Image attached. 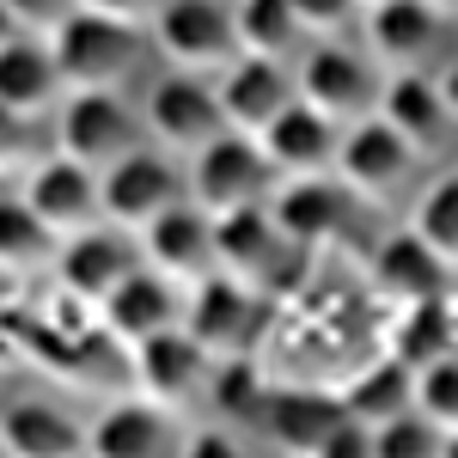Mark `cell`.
Masks as SVG:
<instances>
[{
	"label": "cell",
	"mask_w": 458,
	"mask_h": 458,
	"mask_svg": "<svg viewBox=\"0 0 458 458\" xmlns=\"http://www.w3.org/2000/svg\"><path fill=\"white\" fill-rule=\"evenodd\" d=\"M183 196H190V159L165 153L159 141L135 147L129 159H116L105 172V220L129 226L135 239H141L165 208H177Z\"/></svg>",
	"instance_id": "8992f818"
},
{
	"label": "cell",
	"mask_w": 458,
	"mask_h": 458,
	"mask_svg": "<svg viewBox=\"0 0 458 458\" xmlns=\"http://www.w3.org/2000/svg\"><path fill=\"white\" fill-rule=\"evenodd\" d=\"M49 49L62 62L68 92H123V80L141 62V25L98 13V6H80L68 25L49 37Z\"/></svg>",
	"instance_id": "6da1fadb"
},
{
	"label": "cell",
	"mask_w": 458,
	"mask_h": 458,
	"mask_svg": "<svg viewBox=\"0 0 458 458\" xmlns=\"http://www.w3.org/2000/svg\"><path fill=\"white\" fill-rule=\"evenodd\" d=\"M141 250H147V263H153V269L177 276L183 287L208 282L214 269H220V250H214V214L202 208L196 196H183L177 208H165L141 233Z\"/></svg>",
	"instance_id": "9a60e30c"
},
{
	"label": "cell",
	"mask_w": 458,
	"mask_h": 458,
	"mask_svg": "<svg viewBox=\"0 0 458 458\" xmlns=\"http://www.w3.org/2000/svg\"><path fill=\"white\" fill-rule=\"evenodd\" d=\"M416 410H422L428 422H440L446 434H458V349L416 367Z\"/></svg>",
	"instance_id": "d6a6232c"
},
{
	"label": "cell",
	"mask_w": 458,
	"mask_h": 458,
	"mask_svg": "<svg viewBox=\"0 0 458 458\" xmlns=\"http://www.w3.org/2000/svg\"><path fill=\"white\" fill-rule=\"evenodd\" d=\"M208 360L214 354L190 336V330H165L141 349H129V367H135V391L159 397V403H177L190 391L208 386Z\"/></svg>",
	"instance_id": "d6986e66"
},
{
	"label": "cell",
	"mask_w": 458,
	"mask_h": 458,
	"mask_svg": "<svg viewBox=\"0 0 458 458\" xmlns=\"http://www.w3.org/2000/svg\"><path fill=\"white\" fill-rule=\"evenodd\" d=\"M80 6H98V13H116V19H153L159 13V0H80Z\"/></svg>",
	"instance_id": "d590c367"
},
{
	"label": "cell",
	"mask_w": 458,
	"mask_h": 458,
	"mask_svg": "<svg viewBox=\"0 0 458 458\" xmlns=\"http://www.w3.org/2000/svg\"><path fill=\"white\" fill-rule=\"evenodd\" d=\"M0 250H6V276H37L43 263H55L62 239L31 214V202L13 190L6 196V214H0Z\"/></svg>",
	"instance_id": "f546056e"
},
{
	"label": "cell",
	"mask_w": 458,
	"mask_h": 458,
	"mask_svg": "<svg viewBox=\"0 0 458 458\" xmlns=\"http://www.w3.org/2000/svg\"><path fill=\"white\" fill-rule=\"evenodd\" d=\"M428 153L403 129H391L386 116H360L343 129V153H336V177L349 183L360 202H397L410 183H416V165Z\"/></svg>",
	"instance_id": "5b68a950"
},
{
	"label": "cell",
	"mask_w": 458,
	"mask_h": 458,
	"mask_svg": "<svg viewBox=\"0 0 458 458\" xmlns=\"http://www.w3.org/2000/svg\"><path fill=\"white\" fill-rule=\"evenodd\" d=\"M367 6H386V0H360V13H367Z\"/></svg>",
	"instance_id": "f35d334b"
},
{
	"label": "cell",
	"mask_w": 458,
	"mask_h": 458,
	"mask_svg": "<svg viewBox=\"0 0 458 458\" xmlns=\"http://www.w3.org/2000/svg\"><path fill=\"white\" fill-rule=\"evenodd\" d=\"M6 453H13V458H68V453H86V422L62 416L49 397H13V403H6Z\"/></svg>",
	"instance_id": "cb8c5ba5"
},
{
	"label": "cell",
	"mask_w": 458,
	"mask_h": 458,
	"mask_svg": "<svg viewBox=\"0 0 458 458\" xmlns=\"http://www.w3.org/2000/svg\"><path fill=\"white\" fill-rule=\"evenodd\" d=\"M379 116H386L391 129H403L410 141L434 153V147L453 141V110H446V92H440V80L434 73H386V92H379Z\"/></svg>",
	"instance_id": "ffe728a7"
},
{
	"label": "cell",
	"mask_w": 458,
	"mask_h": 458,
	"mask_svg": "<svg viewBox=\"0 0 458 458\" xmlns=\"http://www.w3.org/2000/svg\"><path fill=\"white\" fill-rule=\"evenodd\" d=\"M68 80H62V62L49 49V37L31 31H6V49H0V105H6V123H31L49 105H62Z\"/></svg>",
	"instance_id": "e0dca14e"
},
{
	"label": "cell",
	"mask_w": 458,
	"mask_h": 458,
	"mask_svg": "<svg viewBox=\"0 0 458 458\" xmlns=\"http://www.w3.org/2000/svg\"><path fill=\"white\" fill-rule=\"evenodd\" d=\"M141 116H147V135L165 147V153H177V159L202 153L208 141H220V135L233 129L214 73H183V68H172L165 80L147 86Z\"/></svg>",
	"instance_id": "7a4b0ae2"
},
{
	"label": "cell",
	"mask_w": 458,
	"mask_h": 458,
	"mask_svg": "<svg viewBox=\"0 0 458 458\" xmlns=\"http://www.w3.org/2000/svg\"><path fill=\"white\" fill-rule=\"evenodd\" d=\"M446 276H453V269H446L416 233H397V239H386V245L373 250V287L386 293L391 306H416V300L446 293Z\"/></svg>",
	"instance_id": "603a6c76"
},
{
	"label": "cell",
	"mask_w": 458,
	"mask_h": 458,
	"mask_svg": "<svg viewBox=\"0 0 458 458\" xmlns=\"http://www.w3.org/2000/svg\"><path fill=\"white\" fill-rule=\"evenodd\" d=\"M276 190H282V172L263 153V141L245 135V129H226L220 141L190 153V196L208 214H233V208H250V202H269Z\"/></svg>",
	"instance_id": "3957f363"
},
{
	"label": "cell",
	"mask_w": 458,
	"mask_h": 458,
	"mask_svg": "<svg viewBox=\"0 0 458 458\" xmlns=\"http://www.w3.org/2000/svg\"><path fill=\"white\" fill-rule=\"evenodd\" d=\"M214 86H220L226 123L245 129V135H263V129L300 98V80L287 73V62H276V55H250V49H239L226 68L214 73Z\"/></svg>",
	"instance_id": "4fadbf2b"
},
{
	"label": "cell",
	"mask_w": 458,
	"mask_h": 458,
	"mask_svg": "<svg viewBox=\"0 0 458 458\" xmlns=\"http://www.w3.org/2000/svg\"><path fill=\"white\" fill-rule=\"evenodd\" d=\"M379 62H367V55H354V49H343L336 37H318L312 49L300 55V68H293V80H300V98L306 105H318L324 116H336L343 129L349 123H360V116H373L379 110Z\"/></svg>",
	"instance_id": "9c48e42d"
},
{
	"label": "cell",
	"mask_w": 458,
	"mask_h": 458,
	"mask_svg": "<svg viewBox=\"0 0 458 458\" xmlns=\"http://www.w3.org/2000/svg\"><path fill=\"white\" fill-rule=\"evenodd\" d=\"M183 446L190 440L177 434L172 403H159L147 391L116 397L86 422V453H98V458H159V453H183Z\"/></svg>",
	"instance_id": "7c38bea8"
},
{
	"label": "cell",
	"mask_w": 458,
	"mask_h": 458,
	"mask_svg": "<svg viewBox=\"0 0 458 458\" xmlns=\"http://www.w3.org/2000/svg\"><path fill=\"white\" fill-rule=\"evenodd\" d=\"M233 19H239V49H250V55L287 62V55L306 43V25H300L293 0H239Z\"/></svg>",
	"instance_id": "f1b7e54d"
},
{
	"label": "cell",
	"mask_w": 458,
	"mask_h": 458,
	"mask_svg": "<svg viewBox=\"0 0 458 458\" xmlns=\"http://www.w3.org/2000/svg\"><path fill=\"white\" fill-rule=\"evenodd\" d=\"M183 318H190V287L177 282V276H165V269L141 263V269L98 306V330L116 336L123 349H141V343L165 336V330H183Z\"/></svg>",
	"instance_id": "8fae6325"
},
{
	"label": "cell",
	"mask_w": 458,
	"mask_h": 458,
	"mask_svg": "<svg viewBox=\"0 0 458 458\" xmlns=\"http://www.w3.org/2000/svg\"><path fill=\"white\" fill-rule=\"evenodd\" d=\"M245 318H250V287L245 282H233V276L214 269L208 282L190 287V318H183V330H190L214 360H226V354L245 343Z\"/></svg>",
	"instance_id": "7402d4cb"
},
{
	"label": "cell",
	"mask_w": 458,
	"mask_h": 458,
	"mask_svg": "<svg viewBox=\"0 0 458 458\" xmlns=\"http://www.w3.org/2000/svg\"><path fill=\"white\" fill-rule=\"evenodd\" d=\"M428 453H446V428L428 422L422 410H403V416L373 428V458H428Z\"/></svg>",
	"instance_id": "1f68e13d"
},
{
	"label": "cell",
	"mask_w": 458,
	"mask_h": 458,
	"mask_svg": "<svg viewBox=\"0 0 458 458\" xmlns=\"http://www.w3.org/2000/svg\"><path fill=\"white\" fill-rule=\"evenodd\" d=\"M141 263H147L141 239H135L129 226H116V220H98V226H86V233L62 239V250H55L62 293H68V300H86L92 312H98L110 293L141 269Z\"/></svg>",
	"instance_id": "ba28073f"
},
{
	"label": "cell",
	"mask_w": 458,
	"mask_h": 458,
	"mask_svg": "<svg viewBox=\"0 0 458 458\" xmlns=\"http://www.w3.org/2000/svg\"><path fill=\"white\" fill-rule=\"evenodd\" d=\"M440 43V6L428 0H386L367 6V55L386 73H416Z\"/></svg>",
	"instance_id": "ac0fdd59"
},
{
	"label": "cell",
	"mask_w": 458,
	"mask_h": 458,
	"mask_svg": "<svg viewBox=\"0 0 458 458\" xmlns=\"http://www.w3.org/2000/svg\"><path fill=\"white\" fill-rule=\"evenodd\" d=\"M147 31H153V49L183 73H220L239 55V19L220 0H159Z\"/></svg>",
	"instance_id": "52a82bcc"
},
{
	"label": "cell",
	"mask_w": 458,
	"mask_h": 458,
	"mask_svg": "<svg viewBox=\"0 0 458 458\" xmlns=\"http://www.w3.org/2000/svg\"><path fill=\"white\" fill-rule=\"evenodd\" d=\"M343 403H349V416H360L367 428L391 422V416L416 410V367H403L397 354H386V360L360 367L349 386H343Z\"/></svg>",
	"instance_id": "4316f807"
},
{
	"label": "cell",
	"mask_w": 458,
	"mask_h": 458,
	"mask_svg": "<svg viewBox=\"0 0 458 458\" xmlns=\"http://www.w3.org/2000/svg\"><path fill=\"white\" fill-rule=\"evenodd\" d=\"M13 190L31 202V214L55 233V239H73V233H86V226L105 220V172L80 165V159H68V153L37 159Z\"/></svg>",
	"instance_id": "30bf717a"
},
{
	"label": "cell",
	"mask_w": 458,
	"mask_h": 458,
	"mask_svg": "<svg viewBox=\"0 0 458 458\" xmlns=\"http://www.w3.org/2000/svg\"><path fill=\"white\" fill-rule=\"evenodd\" d=\"M202 391H208L214 422H226V428H233V422H257V416L269 410V397H276V386H263V373L250 367L245 354H239V360H233V354L214 360Z\"/></svg>",
	"instance_id": "83f0119b"
},
{
	"label": "cell",
	"mask_w": 458,
	"mask_h": 458,
	"mask_svg": "<svg viewBox=\"0 0 458 458\" xmlns=\"http://www.w3.org/2000/svg\"><path fill=\"white\" fill-rule=\"evenodd\" d=\"M293 13H300L306 37H336L360 13V0H293Z\"/></svg>",
	"instance_id": "e575fe53"
},
{
	"label": "cell",
	"mask_w": 458,
	"mask_h": 458,
	"mask_svg": "<svg viewBox=\"0 0 458 458\" xmlns=\"http://www.w3.org/2000/svg\"><path fill=\"white\" fill-rule=\"evenodd\" d=\"M263 153L276 159V172L287 177H318V172H336V153H343V123L336 116H324L318 105L306 98H293V105L257 135Z\"/></svg>",
	"instance_id": "2e32d148"
},
{
	"label": "cell",
	"mask_w": 458,
	"mask_h": 458,
	"mask_svg": "<svg viewBox=\"0 0 458 458\" xmlns=\"http://www.w3.org/2000/svg\"><path fill=\"white\" fill-rule=\"evenodd\" d=\"M453 312H458V293H453Z\"/></svg>",
	"instance_id": "ab89813d"
},
{
	"label": "cell",
	"mask_w": 458,
	"mask_h": 458,
	"mask_svg": "<svg viewBox=\"0 0 458 458\" xmlns=\"http://www.w3.org/2000/svg\"><path fill=\"white\" fill-rule=\"evenodd\" d=\"M428 6H440V13H458V0H428Z\"/></svg>",
	"instance_id": "74e56055"
},
{
	"label": "cell",
	"mask_w": 458,
	"mask_h": 458,
	"mask_svg": "<svg viewBox=\"0 0 458 458\" xmlns=\"http://www.w3.org/2000/svg\"><path fill=\"white\" fill-rule=\"evenodd\" d=\"M440 80V92H446V110H453V123H458V62H446V68L434 73Z\"/></svg>",
	"instance_id": "8d00e7d4"
},
{
	"label": "cell",
	"mask_w": 458,
	"mask_h": 458,
	"mask_svg": "<svg viewBox=\"0 0 458 458\" xmlns=\"http://www.w3.org/2000/svg\"><path fill=\"white\" fill-rule=\"evenodd\" d=\"M147 135V116L123 92H68L55 105V153H68L92 172H110L116 159H129Z\"/></svg>",
	"instance_id": "277c9868"
},
{
	"label": "cell",
	"mask_w": 458,
	"mask_h": 458,
	"mask_svg": "<svg viewBox=\"0 0 458 458\" xmlns=\"http://www.w3.org/2000/svg\"><path fill=\"white\" fill-rule=\"evenodd\" d=\"M410 233H416L446 269H458V172L453 177H434L422 196H416V208H410Z\"/></svg>",
	"instance_id": "4dcf8cb0"
},
{
	"label": "cell",
	"mask_w": 458,
	"mask_h": 458,
	"mask_svg": "<svg viewBox=\"0 0 458 458\" xmlns=\"http://www.w3.org/2000/svg\"><path fill=\"white\" fill-rule=\"evenodd\" d=\"M80 13V0H6V25L31 37H55Z\"/></svg>",
	"instance_id": "836d02e7"
},
{
	"label": "cell",
	"mask_w": 458,
	"mask_h": 458,
	"mask_svg": "<svg viewBox=\"0 0 458 458\" xmlns=\"http://www.w3.org/2000/svg\"><path fill=\"white\" fill-rule=\"evenodd\" d=\"M269 202H276V220L287 226L293 245H318V239H330L343 226L349 202H360V196L336 172H318V177H287Z\"/></svg>",
	"instance_id": "44dd1931"
},
{
	"label": "cell",
	"mask_w": 458,
	"mask_h": 458,
	"mask_svg": "<svg viewBox=\"0 0 458 458\" xmlns=\"http://www.w3.org/2000/svg\"><path fill=\"white\" fill-rule=\"evenodd\" d=\"M214 250H220V276L257 287L282 269L293 239H287V226L276 220V202H250V208L214 214Z\"/></svg>",
	"instance_id": "5bb4252c"
},
{
	"label": "cell",
	"mask_w": 458,
	"mask_h": 458,
	"mask_svg": "<svg viewBox=\"0 0 458 458\" xmlns=\"http://www.w3.org/2000/svg\"><path fill=\"white\" fill-rule=\"evenodd\" d=\"M343 416H349V403L324 397V391H276L269 410H263L269 434L282 440L287 453H318V458H324V446H330V434H336Z\"/></svg>",
	"instance_id": "d4e9b609"
},
{
	"label": "cell",
	"mask_w": 458,
	"mask_h": 458,
	"mask_svg": "<svg viewBox=\"0 0 458 458\" xmlns=\"http://www.w3.org/2000/svg\"><path fill=\"white\" fill-rule=\"evenodd\" d=\"M458 349V312L453 293H434V300H416V306H397V324L386 336V354H397L403 367H428L434 354Z\"/></svg>",
	"instance_id": "484cf974"
}]
</instances>
